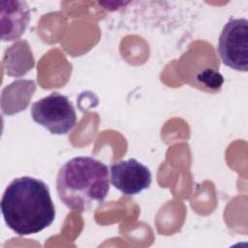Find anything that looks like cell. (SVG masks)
<instances>
[{"instance_id":"cell-4","label":"cell","mask_w":248,"mask_h":248,"mask_svg":"<svg viewBox=\"0 0 248 248\" xmlns=\"http://www.w3.org/2000/svg\"><path fill=\"white\" fill-rule=\"evenodd\" d=\"M218 52L223 63L239 72L248 71V20L231 18L219 36Z\"/></svg>"},{"instance_id":"cell-6","label":"cell","mask_w":248,"mask_h":248,"mask_svg":"<svg viewBox=\"0 0 248 248\" xmlns=\"http://www.w3.org/2000/svg\"><path fill=\"white\" fill-rule=\"evenodd\" d=\"M1 40L18 39L30 20V10L24 1H1Z\"/></svg>"},{"instance_id":"cell-5","label":"cell","mask_w":248,"mask_h":248,"mask_svg":"<svg viewBox=\"0 0 248 248\" xmlns=\"http://www.w3.org/2000/svg\"><path fill=\"white\" fill-rule=\"evenodd\" d=\"M109 172L111 184L126 196L140 194L149 188L152 181L149 169L134 158L112 164Z\"/></svg>"},{"instance_id":"cell-7","label":"cell","mask_w":248,"mask_h":248,"mask_svg":"<svg viewBox=\"0 0 248 248\" xmlns=\"http://www.w3.org/2000/svg\"><path fill=\"white\" fill-rule=\"evenodd\" d=\"M197 79L203 86L213 91L219 90L224 83L223 76L214 69L202 70L197 75Z\"/></svg>"},{"instance_id":"cell-2","label":"cell","mask_w":248,"mask_h":248,"mask_svg":"<svg viewBox=\"0 0 248 248\" xmlns=\"http://www.w3.org/2000/svg\"><path fill=\"white\" fill-rule=\"evenodd\" d=\"M56 190L59 199L68 208L84 212L93 203L104 202L108 196V168L90 156L74 157L59 169Z\"/></svg>"},{"instance_id":"cell-3","label":"cell","mask_w":248,"mask_h":248,"mask_svg":"<svg viewBox=\"0 0 248 248\" xmlns=\"http://www.w3.org/2000/svg\"><path fill=\"white\" fill-rule=\"evenodd\" d=\"M32 119L52 135H66L76 125L77 113L69 98L51 92L31 106Z\"/></svg>"},{"instance_id":"cell-1","label":"cell","mask_w":248,"mask_h":248,"mask_svg":"<svg viewBox=\"0 0 248 248\" xmlns=\"http://www.w3.org/2000/svg\"><path fill=\"white\" fill-rule=\"evenodd\" d=\"M1 213L7 226L19 235L38 233L55 219L47 185L31 176L15 178L7 186L1 200Z\"/></svg>"}]
</instances>
